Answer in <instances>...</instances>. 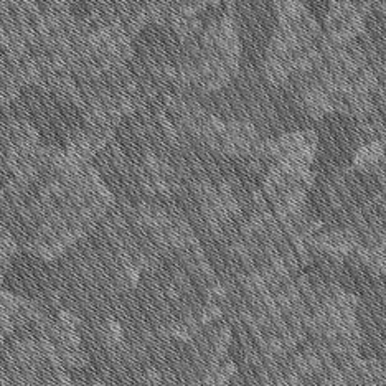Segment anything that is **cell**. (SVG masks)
I'll return each instance as SVG.
<instances>
[{"instance_id":"6da1fadb","label":"cell","mask_w":386,"mask_h":386,"mask_svg":"<svg viewBox=\"0 0 386 386\" xmlns=\"http://www.w3.org/2000/svg\"><path fill=\"white\" fill-rule=\"evenodd\" d=\"M326 30L334 42H353L363 35L365 14L353 0H332L326 14Z\"/></svg>"},{"instance_id":"7a4b0ae2","label":"cell","mask_w":386,"mask_h":386,"mask_svg":"<svg viewBox=\"0 0 386 386\" xmlns=\"http://www.w3.org/2000/svg\"><path fill=\"white\" fill-rule=\"evenodd\" d=\"M385 155V149L380 142H368L361 146L355 154V163L360 168H367L380 162Z\"/></svg>"}]
</instances>
